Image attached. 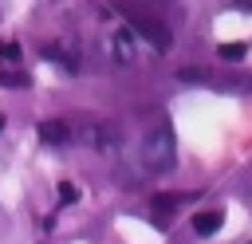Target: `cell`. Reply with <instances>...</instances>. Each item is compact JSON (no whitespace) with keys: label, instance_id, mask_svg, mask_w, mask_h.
<instances>
[{"label":"cell","instance_id":"obj_1","mask_svg":"<svg viewBox=\"0 0 252 244\" xmlns=\"http://www.w3.org/2000/svg\"><path fill=\"white\" fill-rule=\"evenodd\" d=\"M138 153H142V165H146L150 173H169V169H173V161H177V142H173V130H169L165 118H158V122L146 126Z\"/></svg>","mask_w":252,"mask_h":244},{"label":"cell","instance_id":"obj_2","mask_svg":"<svg viewBox=\"0 0 252 244\" xmlns=\"http://www.w3.org/2000/svg\"><path fill=\"white\" fill-rule=\"evenodd\" d=\"M71 138H75L83 150H91V153H98V157H106V161H114V157H118V150H122L118 130H114L110 122H94V118L79 122V126L71 130Z\"/></svg>","mask_w":252,"mask_h":244},{"label":"cell","instance_id":"obj_3","mask_svg":"<svg viewBox=\"0 0 252 244\" xmlns=\"http://www.w3.org/2000/svg\"><path fill=\"white\" fill-rule=\"evenodd\" d=\"M122 12L130 16L134 31H138V35H146L154 47H161V51H165V47L173 43V31L165 28V20H158V16H150V12H142V8H138V4H130V0H122Z\"/></svg>","mask_w":252,"mask_h":244},{"label":"cell","instance_id":"obj_4","mask_svg":"<svg viewBox=\"0 0 252 244\" xmlns=\"http://www.w3.org/2000/svg\"><path fill=\"white\" fill-rule=\"evenodd\" d=\"M110 51H114V63H134L138 47H134L130 28H114V35H110Z\"/></svg>","mask_w":252,"mask_h":244},{"label":"cell","instance_id":"obj_5","mask_svg":"<svg viewBox=\"0 0 252 244\" xmlns=\"http://www.w3.org/2000/svg\"><path fill=\"white\" fill-rule=\"evenodd\" d=\"M39 138H43L47 146H67V142H71V126H67L63 118H43V122H39Z\"/></svg>","mask_w":252,"mask_h":244},{"label":"cell","instance_id":"obj_6","mask_svg":"<svg viewBox=\"0 0 252 244\" xmlns=\"http://www.w3.org/2000/svg\"><path fill=\"white\" fill-rule=\"evenodd\" d=\"M181 201H185V193H158V197H154V205H150V209H154V224H161V228H165V224H169V216H173V209H177Z\"/></svg>","mask_w":252,"mask_h":244},{"label":"cell","instance_id":"obj_7","mask_svg":"<svg viewBox=\"0 0 252 244\" xmlns=\"http://www.w3.org/2000/svg\"><path fill=\"white\" fill-rule=\"evenodd\" d=\"M43 55H47L51 63H63L67 71H75V67H79V59H75V47H71V43H43Z\"/></svg>","mask_w":252,"mask_h":244},{"label":"cell","instance_id":"obj_8","mask_svg":"<svg viewBox=\"0 0 252 244\" xmlns=\"http://www.w3.org/2000/svg\"><path fill=\"white\" fill-rule=\"evenodd\" d=\"M220 220H224L220 209H205V213L193 216V232H197V236H213V232L220 228Z\"/></svg>","mask_w":252,"mask_h":244},{"label":"cell","instance_id":"obj_9","mask_svg":"<svg viewBox=\"0 0 252 244\" xmlns=\"http://www.w3.org/2000/svg\"><path fill=\"white\" fill-rule=\"evenodd\" d=\"M0 87H32V75L20 67H0Z\"/></svg>","mask_w":252,"mask_h":244},{"label":"cell","instance_id":"obj_10","mask_svg":"<svg viewBox=\"0 0 252 244\" xmlns=\"http://www.w3.org/2000/svg\"><path fill=\"white\" fill-rule=\"evenodd\" d=\"M244 51H248L244 43H220V47H217V59H224V63H236Z\"/></svg>","mask_w":252,"mask_h":244},{"label":"cell","instance_id":"obj_11","mask_svg":"<svg viewBox=\"0 0 252 244\" xmlns=\"http://www.w3.org/2000/svg\"><path fill=\"white\" fill-rule=\"evenodd\" d=\"M177 79H185V83H209V71H201V67H181Z\"/></svg>","mask_w":252,"mask_h":244},{"label":"cell","instance_id":"obj_12","mask_svg":"<svg viewBox=\"0 0 252 244\" xmlns=\"http://www.w3.org/2000/svg\"><path fill=\"white\" fill-rule=\"evenodd\" d=\"M75 201H79V185L75 181H63L59 185V205H75Z\"/></svg>","mask_w":252,"mask_h":244},{"label":"cell","instance_id":"obj_13","mask_svg":"<svg viewBox=\"0 0 252 244\" xmlns=\"http://www.w3.org/2000/svg\"><path fill=\"white\" fill-rule=\"evenodd\" d=\"M0 55H4L8 63H16V59H20V43H0Z\"/></svg>","mask_w":252,"mask_h":244},{"label":"cell","instance_id":"obj_14","mask_svg":"<svg viewBox=\"0 0 252 244\" xmlns=\"http://www.w3.org/2000/svg\"><path fill=\"white\" fill-rule=\"evenodd\" d=\"M0 130H4V114H0Z\"/></svg>","mask_w":252,"mask_h":244}]
</instances>
